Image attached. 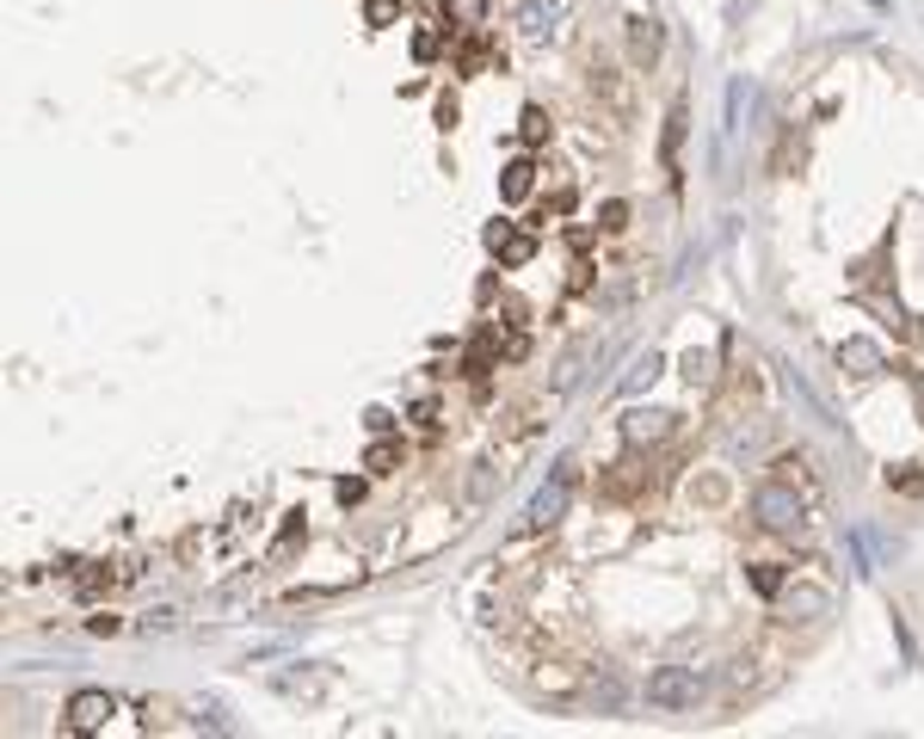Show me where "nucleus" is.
Listing matches in <instances>:
<instances>
[{
    "instance_id": "nucleus-1",
    "label": "nucleus",
    "mask_w": 924,
    "mask_h": 739,
    "mask_svg": "<svg viewBox=\"0 0 924 739\" xmlns=\"http://www.w3.org/2000/svg\"><path fill=\"white\" fill-rule=\"evenodd\" d=\"M518 38L530 43V50H554V43L573 38V7L568 0H518Z\"/></svg>"
},
{
    "instance_id": "nucleus-2",
    "label": "nucleus",
    "mask_w": 924,
    "mask_h": 739,
    "mask_svg": "<svg viewBox=\"0 0 924 739\" xmlns=\"http://www.w3.org/2000/svg\"><path fill=\"white\" fill-rule=\"evenodd\" d=\"M753 518L770 530V536H795V530L807 524V505L789 481H765V487L753 493Z\"/></svg>"
},
{
    "instance_id": "nucleus-3",
    "label": "nucleus",
    "mask_w": 924,
    "mask_h": 739,
    "mask_svg": "<svg viewBox=\"0 0 924 739\" xmlns=\"http://www.w3.org/2000/svg\"><path fill=\"white\" fill-rule=\"evenodd\" d=\"M573 487H580V462H554V475L537 487V500H530V512H524V530H549V524H561V518H568Z\"/></svg>"
},
{
    "instance_id": "nucleus-4",
    "label": "nucleus",
    "mask_w": 924,
    "mask_h": 739,
    "mask_svg": "<svg viewBox=\"0 0 924 739\" xmlns=\"http://www.w3.org/2000/svg\"><path fill=\"white\" fill-rule=\"evenodd\" d=\"M697 697H702L697 666H660V672L647 678V709L678 715V709H697Z\"/></svg>"
},
{
    "instance_id": "nucleus-5",
    "label": "nucleus",
    "mask_w": 924,
    "mask_h": 739,
    "mask_svg": "<svg viewBox=\"0 0 924 739\" xmlns=\"http://www.w3.org/2000/svg\"><path fill=\"white\" fill-rule=\"evenodd\" d=\"M111 715H118V702H111L106 690H75V697H68V733H99Z\"/></svg>"
},
{
    "instance_id": "nucleus-6",
    "label": "nucleus",
    "mask_w": 924,
    "mask_h": 739,
    "mask_svg": "<svg viewBox=\"0 0 924 739\" xmlns=\"http://www.w3.org/2000/svg\"><path fill=\"white\" fill-rule=\"evenodd\" d=\"M660 43H666V26H660V19H653V13H629V62L641 68V75L660 62Z\"/></svg>"
},
{
    "instance_id": "nucleus-7",
    "label": "nucleus",
    "mask_w": 924,
    "mask_h": 739,
    "mask_svg": "<svg viewBox=\"0 0 924 739\" xmlns=\"http://www.w3.org/2000/svg\"><path fill=\"white\" fill-rule=\"evenodd\" d=\"M838 370H845V376H857V383H869V376H882V370H887V357H882V345H875V339H845V345H838Z\"/></svg>"
},
{
    "instance_id": "nucleus-8",
    "label": "nucleus",
    "mask_w": 924,
    "mask_h": 739,
    "mask_svg": "<svg viewBox=\"0 0 924 739\" xmlns=\"http://www.w3.org/2000/svg\"><path fill=\"white\" fill-rule=\"evenodd\" d=\"M488 247L500 253V265H530V259H537V235H518L512 223H493L488 228Z\"/></svg>"
},
{
    "instance_id": "nucleus-9",
    "label": "nucleus",
    "mask_w": 924,
    "mask_h": 739,
    "mask_svg": "<svg viewBox=\"0 0 924 739\" xmlns=\"http://www.w3.org/2000/svg\"><path fill=\"white\" fill-rule=\"evenodd\" d=\"M622 432H629V444H647V437H672V413H647V407H635L629 420H622Z\"/></svg>"
},
{
    "instance_id": "nucleus-10",
    "label": "nucleus",
    "mask_w": 924,
    "mask_h": 739,
    "mask_svg": "<svg viewBox=\"0 0 924 739\" xmlns=\"http://www.w3.org/2000/svg\"><path fill=\"white\" fill-rule=\"evenodd\" d=\"M530 191H537V167H530V160H505V173H500V198H505V204H524Z\"/></svg>"
},
{
    "instance_id": "nucleus-11",
    "label": "nucleus",
    "mask_w": 924,
    "mask_h": 739,
    "mask_svg": "<svg viewBox=\"0 0 924 739\" xmlns=\"http://www.w3.org/2000/svg\"><path fill=\"white\" fill-rule=\"evenodd\" d=\"M488 0H444V31H481Z\"/></svg>"
},
{
    "instance_id": "nucleus-12",
    "label": "nucleus",
    "mask_w": 924,
    "mask_h": 739,
    "mask_svg": "<svg viewBox=\"0 0 924 739\" xmlns=\"http://www.w3.org/2000/svg\"><path fill=\"white\" fill-rule=\"evenodd\" d=\"M401 462H407V450H401L395 437H376V444L364 450V469H370V475H395Z\"/></svg>"
},
{
    "instance_id": "nucleus-13",
    "label": "nucleus",
    "mask_w": 924,
    "mask_h": 739,
    "mask_svg": "<svg viewBox=\"0 0 924 739\" xmlns=\"http://www.w3.org/2000/svg\"><path fill=\"white\" fill-rule=\"evenodd\" d=\"M518 136H524V142H549V111H542V106H524V118H518Z\"/></svg>"
},
{
    "instance_id": "nucleus-14",
    "label": "nucleus",
    "mask_w": 924,
    "mask_h": 739,
    "mask_svg": "<svg viewBox=\"0 0 924 739\" xmlns=\"http://www.w3.org/2000/svg\"><path fill=\"white\" fill-rule=\"evenodd\" d=\"M753 592L758 598H777L783 592V568H777V561H758V568H753Z\"/></svg>"
},
{
    "instance_id": "nucleus-15",
    "label": "nucleus",
    "mask_w": 924,
    "mask_h": 739,
    "mask_svg": "<svg viewBox=\"0 0 924 739\" xmlns=\"http://www.w3.org/2000/svg\"><path fill=\"white\" fill-rule=\"evenodd\" d=\"M413 56H420V62H438V56H444V31L420 26V31H413Z\"/></svg>"
},
{
    "instance_id": "nucleus-16",
    "label": "nucleus",
    "mask_w": 924,
    "mask_h": 739,
    "mask_svg": "<svg viewBox=\"0 0 924 739\" xmlns=\"http://www.w3.org/2000/svg\"><path fill=\"white\" fill-rule=\"evenodd\" d=\"M364 19H370L376 31L395 26V19H401V0H364Z\"/></svg>"
},
{
    "instance_id": "nucleus-17",
    "label": "nucleus",
    "mask_w": 924,
    "mask_h": 739,
    "mask_svg": "<svg viewBox=\"0 0 924 739\" xmlns=\"http://www.w3.org/2000/svg\"><path fill=\"white\" fill-rule=\"evenodd\" d=\"M333 678H277V690H291V697H321Z\"/></svg>"
},
{
    "instance_id": "nucleus-18",
    "label": "nucleus",
    "mask_w": 924,
    "mask_h": 739,
    "mask_svg": "<svg viewBox=\"0 0 924 739\" xmlns=\"http://www.w3.org/2000/svg\"><path fill=\"white\" fill-rule=\"evenodd\" d=\"M598 228H604V235L629 228V204H604V210H598Z\"/></svg>"
},
{
    "instance_id": "nucleus-19",
    "label": "nucleus",
    "mask_w": 924,
    "mask_h": 739,
    "mask_svg": "<svg viewBox=\"0 0 924 739\" xmlns=\"http://www.w3.org/2000/svg\"><path fill=\"white\" fill-rule=\"evenodd\" d=\"M685 376H690V383H709V376H715V357H709V352H690V357H685Z\"/></svg>"
},
{
    "instance_id": "nucleus-20",
    "label": "nucleus",
    "mask_w": 924,
    "mask_h": 739,
    "mask_svg": "<svg viewBox=\"0 0 924 739\" xmlns=\"http://www.w3.org/2000/svg\"><path fill=\"white\" fill-rule=\"evenodd\" d=\"M481 56H488V43H481V38H469V43L456 50V68H481Z\"/></svg>"
},
{
    "instance_id": "nucleus-21",
    "label": "nucleus",
    "mask_w": 924,
    "mask_h": 739,
    "mask_svg": "<svg viewBox=\"0 0 924 739\" xmlns=\"http://www.w3.org/2000/svg\"><path fill=\"white\" fill-rule=\"evenodd\" d=\"M887 487H900V493H918V487H924V475H918V469H900V475H887Z\"/></svg>"
}]
</instances>
